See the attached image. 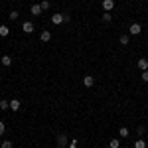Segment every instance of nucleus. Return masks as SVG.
<instances>
[{"instance_id":"nucleus-19","label":"nucleus","mask_w":148,"mask_h":148,"mask_svg":"<svg viewBox=\"0 0 148 148\" xmlns=\"http://www.w3.org/2000/svg\"><path fill=\"white\" fill-rule=\"evenodd\" d=\"M4 132H6V123H4V121H0V136H2Z\"/></svg>"},{"instance_id":"nucleus-18","label":"nucleus","mask_w":148,"mask_h":148,"mask_svg":"<svg viewBox=\"0 0 148 148\" xmlns=\"http://www.w3.org/2000/svg\"><path fill=\"white\" fill-rule=\"evenodd\" d=\"M111 20H113L111 12H105V14H103V22H111Z\"/></svg>"},{"instance_id":"nucleus-5","label":"nucleus","mask_w":148,"mask_h":148,"mask_svg":"<svg viewBox=\"0 0 148 148\" xmlns=\"http://www.w3.org/2000/svg\"><path fill=\"white\" fill-rule=\"evenodd\" d=\"M83 85H85V87H93V85H95V77H93V75H85V77H83Z\"/></svg>"},{"instance_id":"nucleus-17","label":"nucleus","mask_w":148,"mask_h":148,"mask_svg":"<svg viewBox=\"0 0 148 148\" xmlns=\"http://www.w3.org/2000/svg\"><path fill=\"white\" fill-rule=\"evenodd\" d=\"M0 109H2V111H6V109H10V103L6 101V99H4V101H0Z\"/></svg>"},{"instance_id":"nucleus-9","label":"nucleus","mask_w":148,"mask_h":148,"mask_svg":"<svg viewBox=\"0 0 148 148\" xmlns=\"http://www.w3.org/2000/svg\"><path fill=\"white\" fill-rule=\"evenodd\" d=\"M138 67L142 69V71H146V69H148V59H146V57H140V59H138Z\"/></svg>"},{"instance_id":"nucleus-2","label":"nucleus","mask_w":148,"mask_h":148,"mask_svg":"<svg viewBox=\"0 0 148 148\" xmlns=\"http://www.w3.org/2000/svg\"><path fill=\"white\" fill-rule=\"evenodd\" d=\"M56 142H57V146H59V148H65V146H67V134H63V132H61V134H57Z\"/></svg>"},{"instance_id":"nucleus-14","label":"nucleus","mask_w":148,"mask_h":148,"mask_svg":"<svg viewBox=\"0 0 148 148\" xmlns=\"http://www.w3.org/2000/svg\"><path fill=\"white\" fill-rule=\"evenodd\" d=\"M8 34H10V28H6V26H0V36H2V38H6Z\"/></svg>"},{"instance_id":"nucleus-20","label":"nucleus","mask_w":148,"mask_h":148,"mask_svg":"<svg viewBox=\"0 0 148 148\" xmlns=\"http://www.w3.org/2000/svg\"><path fill=\"white\" fill-rule=\"evenodd\" d=\"M0 148H12V142L10 140H4V142L0 144Z\"/></svg>"},{"instance_id":"nucleus-7","label":"nucleus","mask_w":148,"mask_h":148,"mask_svg":"<svg viewBox=\"0 0 148 148\" xmlns=\"http://www.w3.org/2000/svg\"><path fill=\"white\" fill-rule=\"evenodd\" d=\"M30 14H32V16H40V14H42V6H40V4H32Z\"/></svg>"},{"instance_id":"nucleus-1","label":"nucleus","mask_w":148,"mask_h":148,"mask_svg":"<svg viewBox=\"0 0 148 148\" xmlns=\"http://www.w3.org/2000/svg\"><path fill=\"white\" fill-rule=\"evenodd\" d=\"M65 22V14H61V12H53V16H51V24H56V26H59V24Z\"/></svg>"},{"instance_id":"nucleus-16","label":"nucleus","mask_w":148,"mask_h":148,"mask_svg":"<svg viewBox=\"0 0 148 148\" xmlns=\"http://www.w3.org/2000/svg\"><path fill=\"white\" fill-rule=\"evenodd\" d=\"M109 146H111V148H119V146H121V140H119V138H113V140L109 142Z\"/></svg>"},{"instance_id":"nucleus-13","label":"nucleus","mask_w":148,"mask_h":148,"mask_svg":"<svg viewBox=\"0 0 148 148\" xmlns=\"http://www.w3.org/2000/svg\"><path fill=\"white\" fill-rule=\"evenodd\" d=\"M128 134H130V132H128V128H126V126H123V128L119 130V136H121V138H126Z\"/></svg>"},{"instance_id":"nucleus-15","label":"nucleus","mask_w":148,"mask_h":148,"mask_svg":"<svg viewBox=\"0 0 148 148\" xmlns=\"http://www.w3.org/2000/svg\"><path fill=\"white\" fill-rule=\"evenodd\" d=\"M119 42H121V46H128L130 38H128V36H121V38H119Z\"/></svg>"},{"instance_id":"nucleus-23","label":"nucleus","mask_w":148,"mask_h":148,"mask_svg":"<svg viewBox=\"0 0 148 148\" xmlns=\"http://www.w3.org/2000/svg\"><path fill=\"white\" fill-rule=\"evenodd\" d=\"M140 77H142V81H146V83H148V69H146V71H142Z\"/></svg>"},{"instance_id":"nucleus-8","label":"nucleus","mask_w":148,"mask_h":148,"mask_svg":"<svg viewBox=\"0 0 148 148\" xmlns=\"http://www.w3.org/2000/svg\"><path fill=\"white\" fill-rule=\"evenodd\" d=\"M0 63H2L4 67H8V65H12V57L10 56H2L0 57Z\"/></svg>"},{"instance_id":"nucleus-3","label":"nucleus","mask_w":148,"mask_h":148,"mask_svg":"<svg viewBox=\"0 0 148 148\" xmlns=\"http://www.w3.org/2000/svg\"><path fill=\"white\" fill-rule=\"evenodd\" d=\"M128 32H130V36H138L140 34V32H142V26H140V24H130V28H128Z\"/></svg>"},{"instance_id":"nucleus-6","label":"nucleus","mask_w":148,"mask_h":148,"mask_svg":"<svg viewBox=\"0 0 148 148\" xmlns=\"http://www.w3.org/2000/svg\"><path fill=\"white\" fill-rule=\"evenodd\" d=\"M34 28H36V26L32 22H24L22 24V30L26 32V34H32V32H34Z\"/></svg>"},{"instance_id":"nucleus-21","label":"nucleus","mask_w":148,"mask_h":148,"mask_svg":"<svg viewBox=\"0 0 148 148\" xmlns=\"http://www.w3.org/2000/svg\"><path fill=\"white\" fill-rule=\"evenodd\" d=\"M40 6H42V10H49V2H47V0H44Z\"/></svg>"},{"instance_id":"nucleus-22","label":"nucleus","mask_w":148,"mask_h":148,"mask_svg":"<svg viewBox=\"0 0 148 148\" xmlns=\"http://www.w3.org/2000/svg\"><path fill=\"white\" fill-rule=\"evenodd\" d=\"M18 16H20V14H18L16 10H12V12H10V20H18Z\"/></svg>"},{"instance_id":"nucleus-24","label":"nucleus","mask_w":148,"mask_h":148,"mask_svg":"<svg viewBox=\"0 0 148 148\" xmlns=\"http://www.w3.org/2000/svg\"><path fill=\"white\" fill-rule=\"evenodd\" d=\"M138 134H140V136H144V132H146V130H144V126H138V130H136Z\"/></svg>"},{"instance_id":"nucleus-4","label":"nucleus","mask_w":148,"mask_h":148,"mask_svg":"<svg viewBox=\"0 0 148 148\" xmlns=\"http://www.w3.org/2000/svg\"><path fill=\"white\" fill-rule=\"evenodd\" d=\"M101 6H103V10H105V12H111L114 8V0H103Z\"/></svg>"},{"instance_id":"nucleus-12","label":"nucleus","mask_w":148,"mask_h":148,"mask_svg":"<svg viewBox=\"0 0 148 148\" xmlns=\"http://www.w3.org/2000/svg\"><path fill=\"white\" fill-rule=\"evenodd\" d=\"M134 148H146V140L144 138H138L136 142H134Z\"/></svg>"},{"instance_id":"nucleus-11","label":"nucleus","mask_w":148,"mask_h":148,"mask_svg":"<svg viewBox=\"0 0 148 148\" xmlns=\"http://www.w3.org/2000/svg\"><path fill=\"white\" fill-rule=\"evenodd\" d=\"M40 40H42V42H44V44H46V42H49V40H51V34H49V32H42V36H40Z\"/></svg>"},{"instance_id":"nucleus-10","label":"nucleus","mask_w":148,"mask_h":148,"mask_svg":"<svg viewBox=\"0 0 148 148\" xmlns=\"http://www.w3.org/2000/svg\"><path fill=\"white\" fill-rule=\"evenodd\" d=\"M10 111H20V101L18 99H12L10 101Z\"/></svg>"}]
</instances>
